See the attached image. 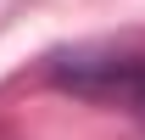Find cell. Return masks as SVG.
Segmentation results:
<instances>
[{
	"instance_id": "1",
	"label": "cell",
	"mask_w": 145,
	"mask_h": 140,
	"mask_svg": "<svg viewBox=\"0 0 145 140\" xmlns=\"http://www.w3.org/2000/svg\"><path fill=\"white\" fill-rule=\"evenodd\" d=\"M56 79L78 95L145 106V56H56Z\"/></svg>"
}]
</instances>
